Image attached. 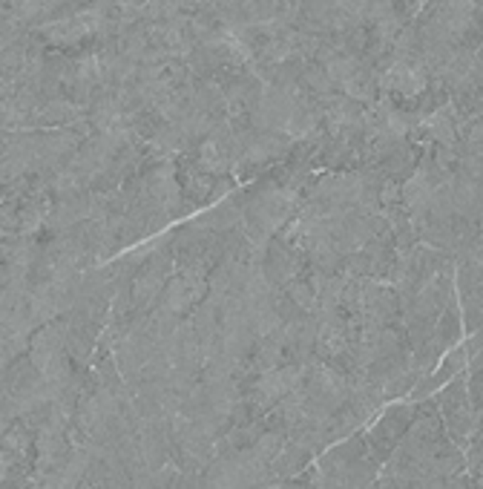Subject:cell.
<instances>
[{"label": "cell", "mask_w": 483, "mask_h": 489, "mask_svg": "<svg viewBox=\"0 0 483 489\" xmlns=\"http://www.w3.org/2000/svg\"><path fill=\"white\" fill-rule=\"evenodd\" d=\"M285 449V438L280 435V432H267V435H259L256 438V443H253V455L256 458H262V461H273L276 455H280Z\"/></svg>", "instance_id": "6da1fadb"}]
</instances>
